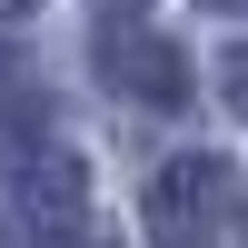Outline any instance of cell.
<instances>
[{
  "label": "cell",
  "instance_id": "1",
  "mask_svg": "<svg viewBox=\"0 0 248 248\" xmlns=\"http://www.w3.org/2000/svg\"><path fill=\"white\" fill-rule=\"evenodd\" d=\"M149 238L159 248H248V189L218 149H189L149 179Z\"/></svg>",
  "mask_w": 248,
  "mask_h": 248
},
{
  "label": "cell",
  "instance_id": "2",
  "mask_svg": "<svg viewBox=\"0 0 248 248\" xmlns=\"http://www.w3.org/2000/svg\"><path fill=\"white\" fill-rule=\"evenodd\" d=\"M79 218H90V179L70 149H40V139L0 149V238L60 248V238H79Z\"/></svg>",
  "mask_w": 248,
  "mask_h": 248
},
{
  "label": "cell",
  "instance_id": "3",
  "mask_svg": "<svg viewBox=\"0 0 248 248\" xmlns=\"http://www.w3.org/2000/svg\"><path fill=\"white\" fill-rule=\"evenodd\" d=\"M90 70L109 79L119 99H139V109H189V60H179L169 40L149 30V20H99Z\"/></svg>",
  "mask_w": 248,
  "mask_h": 248
},
{
  "label": "cell",
  "instance_id": "4",
  "mask_svg": "<svg viewBox=\"0 0 248 248\" xmlns=\"http://www.w3.org/2000/svg\"><path fill=\"white\" fill-rule=\"evenodd\" d=\"M218 99H229V109L248 119V50H229V70H218Z\"/></svg>",
  "mask_w": 248,
  "mask_h": 248
},
{
  "label": "cell",
  "instance_id": "5",
  "mask_svg": "<svg viewBox=\"0 0 248 248\" xmlns=\"http://www.w3.org/2000/svg\"><path fill=\"white\" fill-rule=\"evenodd\" d=\"M30 10H40V0H0V20H30Z\"/></svg>",
  "mask_w": 248,
  "mask_h": 248
},
{
  "label": "cell",
  "instance_id": "6",
  "mask_svg": "<svg viewBox=\"0 0 248 248\" xmlns=\"http://www.w3.org/2000/svg\"><path fill=\"white\" fill-rule=\"evenodd\" d=\"M209 10H248V0H209Z\"/></svg>",
  "mask_w": 248,
  "mask_h": 248
}]
</instances>
